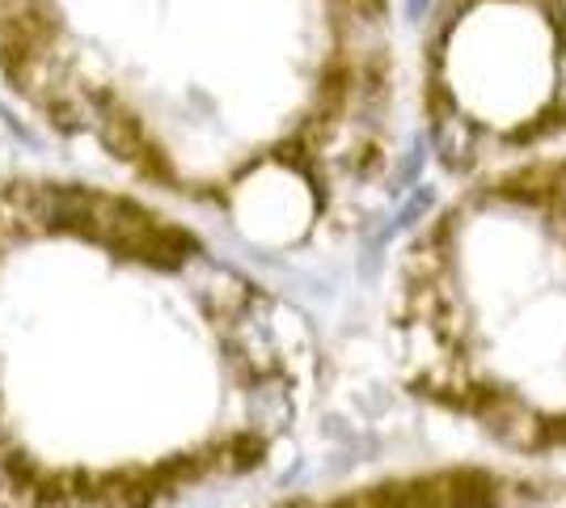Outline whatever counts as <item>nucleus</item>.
Listing matches in <instances>:
<instances>
[{"instance_id": "1", "label": "nucleus", "mask_w": 566, "mask_h": 508, "mask_svg": "<svg viewBox=\"0 0 566 508\" xmlns=\"http://www.w3.org/2000/svg\"><path fill=\"white\" fill-rule=\"evenodd\" d=\"M283 361L182 225L76 183L0 187V508H169L266 449Z\"/></svg>"}]
</instances>
